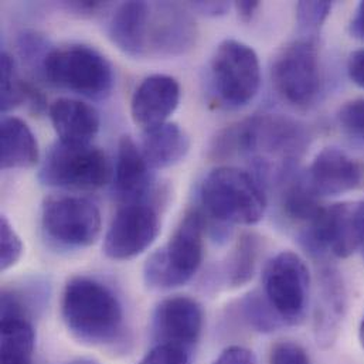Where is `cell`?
Returning <instances> with one entry per match:
<instances>
[{"mask_svg": "<svg viewBox=\"0 0 364 364\" xmlns=\"http://www.w3.org/2000/svg\"><path fill=\"white\" fill-rule=\"evenodd\" d=\"M61 316L68 332L90 346L115 345L124 331V309L118 296L90 277H74L67 282Z\"/></svg>", "mask_w": 364, "mask_h": 364, "instance_id": "obj_1", "label": "cell"}, {"mask_svg": "<svg viewBox=\"0 0 364 364\" xmlns=\"http://www.w3.org/2000/svg\"><path fill=\"white\" fill-rule=\"evenodd\" d=\"M200 200L205 217L218 225H254L267 211V196L262 184L247 171L220 166L201 183Z\"/></svg>", "mask_w": 364, "mask_h": 364, "instance_id": "obj_2", "label": "cell"}, {"mask_svg": "<svg viewBox=\"0 0 364 364\" xmlns=\"http://www.w3.org/2000/svg\"><path fill=\"white\" fill-rule=\"evenodd\" d=\"M207 217L198 208L184 214L169 241L145 262L144 281L151 289H172L187 284L204 257Z\"/></svg>", "mask_w": 364, "mask_h": 364, "instance_id": "obj_3", "label": "cell"}, {"mask_svg": "<svg viewBox=\"0 0 364 364\" xmlns=\"http://www.w3.org/2000/svg\"><path fill=\"white\" fill-rule=\"evenodd\" d=\"M41 74L58 88L90 100L107 98L114 87V68L100 51L84 44L51 48Z\"/></svg>", "mask_w": 364, "mask_h": 364, "instance_id": "obj_4", "label": "cell"}, {"mask_svg": "<svg viewBox=\"0 0 364 364\" xmlns=\"http://www.w3.org/2000/svg\"><path fill=\"white\" fill-rule=\"evenodd\" d=\"M40 182L65 190H97L111 179L107 155L92 144L57 141L47 151L38 173Z\"/></svg>", "mask_w": 364, "mask_h": 364, "instance_id": "obj_5", "label": "cell"}, {"mask_svg": "<svg viewBox=\"0 0 364 364\" xmlns=\"http://www.w3.org/2000/svg\"><path fill=\"white\" fill-rule=\"evenodd\" d=\"M301 241L316 257L353 255L364 245V200L323 207L316 220L301 231Z\"/></svg>", "mask_w": 364, "mask_h": 364, "instance_id": "obj_6", "label": "cell"}, {"mask_svg": "<svg viewBox=\"0 0 364 364\" xmlns=\"http://www.w3.org/2000/svg\"><path fill=\"white\" fill-rule=\"evenodd\" d=\"M272 85L288 104L305 108L321 91V61L316 40L302 37L284 46L271 67Z\"/></svg>", "mask_w": 364, "mask_h": 364, "instance_id": "obj_7", "label": "cell"}, {"mask_svg": "<svg viewBox=\"0 0 364 364\" xmlns=\"http://www.w3.org/2000/svg\"><path fill=\"white\" fill-rule=\"evenodd\" d=\"M311 274L305 261L292 251L272 257L262 272V294L285 326L299 325L308 311Z\"/></svg>", "mask_w": 364, "mask_h": 364, "instance_id": "obj_8", "label": "cell"}, {"mask_svg": "<svg viewBox=\"0 0 364 364\" xmlns=\"http://www.w3.org/2000/svg\"><path fill=\"white\" fill-rule=\"evenodd\" d=\"M210 71L215 94L228 107H244L259 91V58L254 48L242 41L220 43L211 57Z\"/></svg>", "mask_w": 364, "mask_h": 364, "instance_id": "obj_9", "label": "cell"}, {"mask_svg": "<svg viewBox=\"0 0 364 364\" xmlns=\"http://www.w3.org/2000/svg\"><path fill=\"white\" fill-rule=\"evenodd\" d=\"M44 234L65 248H87L97 242L102 230L98 205L81 196H51L41 208Z\"/></svg>", "mask_w": 364, "mask_h": 364, "instance_id": "obj_10", "label": "cell"}, {"mask_svg": "<svg viewBox=\"0 0 364 364\" xmlns=\"http://www.w3.org/2000/svg\"><path fill=\"white\" fill-rule=\"evenodd\" d=\"M159 231V213L149 201L122 204L107 230L104 252L114 261L132 259L155 242Z\"/></svg>", "mask_w": 364, "mask_h": 364, "instance_id": "obj_11", "label": "cell"}, {"mask_svg": "<svg viewBox=\"0 0 364 364\" xmlns=\"http://www.w3.org/2000/svg\"><path fill=\"white\" fill-rule=\"evenodd\" d=\"M204 326L201 305L190 298L176 295L164 299L152 315V333L158 343L173 345L191 352L200 341Z\"/></svg>", "mask_w": 364, "mask_h": 364, "instance_id": "obj_12", "label": "cell"}, {"mask_svg": "<svg viewBox=\"0 0 364 364\" xmlns=\"http://www.w3.org/2000/svg\"><path fill=\"white\" fill-rule=\"evenodd\" d=\"M197 27L188 6L178 3L151 4L148 31V53L161 55H182L196 44Z\"/></svg>", "mask_w": 364, "mask_h": 364, "instance_id": "obj_13", "label": "cell"}, {"mask_svg": "<svg viewBox=\"0 0 364 364\" xmlns=\"http://www.w3.org/2000/svg\"><path fill=\"white\" fill-rule=\"evenodd\" d=\"M0 304L1 364H34L36 331L21 294L4 289Z\"/></svg>", "mask_w": 364, "mask_h": 364, "instance_id": "obj_14", "label": "cell"}, {"mask_svg": "<svg viewBox=\"0 0 364 364\" xmlns=\"http://www.w3.org/2000/svg\"><path fill=\"white\" fill-rule=\"evenodd\" d=\"M182 97L181 84L166 74H154L141 81L131 100V117L144 131L169 122Z\"/></svg>", "mask_w": 364, "mask_h": 364, "instance_id": "obj_15", "label": "cell"}, {"mask_svg": "<svg viewBox=\"0 0 364 364\" xmlns=\"http://www.w3.org/2000/svg\"><path fill=\"white\" fill-rule=\"evenodd\" d=\"M318 197L339 196L356 190L363 182V168L338 148L322 149L305 175Z\"/></svg>", "mask_w": 364, "mask_h": 364, "instance_id": "obj_16", "label": "cell"}, {"mask_svg": "<svg viewBox=\"0 0 364 364\" xmlns=\"http://www.w3.org/2000/svg\"><path fill=\"white\" fill-rule=\"evenodd\" d=\"M114 172V193L121 205L148 201L154 186L152 169L146 164L141 148L128 135L118 142Z\"/></svg>", "mask_w": 364, "mask_h": 364, "instance_id": "obj_17", "label": "cell"}, {"mask_svg": "<svg viewBox=\"0 0 364 364\" xmlns=\"http://www.w3.org/2000/svg\"><path fill=\"white\" fill-rule=\"evenodd\" d=\"M151 3L125 1L119 4L108 23V37L125 54L141 58L148 54Z\"/></svg>", "mask_w": 364, "mask_h": 364, "instance_id": "obj_18", "label": "cell"}, {"mask_svg": "<svg viewBox=\"0 0 364 364\" xmlns=\"http://www.w3.org/2000/svg\"><path fill=\"white\" fill-rule=\"evenodd\" d=\"M48 117L60 141L67 144H91L101 127L98 111L74 98L55 100L48 107Z\"/></svg>", "mask_w": 364, "mask_h": 364, "instance_id": "obj_19", "label": "cell"}, {"mask_svg": "<svg viewBox=\"0 0 364 364\" xmlns=\"http://www.w3.org/2000/svg\"><path fill=\"white\" fill-rule=\"evenodd\" d=\"M139 148L152 171H164L176 166L187 156L190 138L182 127L175 122H166L145 129Z\"/></svg>", "mask_w": 364, "mask_h": 364, "instance_id": "obj_20", "label": "cell"}, {"mask_svg": "<svg viewBox=\"0 0 364 364\" xmlns=\"http://www.w3.org/2000/svg\"><path fill=\"white\" fill-rule=\"evenodd\" d=\"M38 158V142L30 127L17 117H4L0 124V168L30 169Z\"/></svg>", "mask_w": 364, "mask_h": 364, "instance_id": "obj_21", "label": "cell"}, {"mask_svg": "<svg viewBox=\"0 0 364 364\" xmlns=\"http://www.w3.org/2000/svg\"><path fill=\"white\" fill-rule=\"evenodd\" d=\"M345 311V294L338 272L328 268L322 272V306L318 308L315 332L318 343L331 346L339 332Z\"/></svg>", "mask_w": 364, "mask_h": 364, "instance_id": "obj_22", "label": "cell"}, {"mask_svg": "<svg viewBox=\"0 0 364 364\" xmlns=\"http://www.w3.org/2000/svg\"><path fill=\"white\" fill-rule=\"evenodd\" d=\"M261 237L255 232H245L238 238L225 265L228 287L240 288L252 279L261 252Z\"/></svg>", "mask_w": 364, "mask_h": 364, "instance_id": "obj_23", "label": "cell"}, {"mask_svg": "<svg viewBox=\"0 0 364 364\" xmlns=\"http://www.w3.org/2000/svg\"><path fill=\"white\" fill-rule=\"evenodd\" d=\"M238 308L242 321L258 333H272L285 326L265 295L259 291L245 295L240 301Z\"/></svg>", "mask_w": 364, "mask_h": 364, "instance_id": "obj_24", "label": "cell"}, {"mask_svg": "<svg viewBox=\"0 0 364 364\" xmlns=\"http://www.w3.org/2000/svg\"><path fill=\"white\" fill-rule=\"evenodd\" d=\"M0 108L6 115L27 100V82L18 75L16 61L7 51H1L0 55Z\"/></svg>", "mask_w": 364, "mask_h": 364, "instance_id": "obj_25", "label": "cell"}, {"mask_svg": "<svg viewBox=\"0 0 364 364\" xmlns=\"http://www.w3.org/2000/svg\"><path fill=\"white\" fill-rule=\"evenodd\" d=\"M331 1H299L296 4V20L305 37L316 36L332 11Z\"/></svg>", "mask_w": 364, "mask_h": 364, "instance_id": "obj_26", "label": "cell"}, {"mask_svg": "<svg viewBox=\"0 0 364 364\" xmlns=\"http://www.w3.org/2000/svg\"><path fill=\"white\" fill-rule=\"evenodd\" d=\"M24 251L23 241L9 218H0V269L4 272L13 268L21 258Z\"/></svg>", "mask_w": 364, "mask_h": 364, "instance_id": "obj_27", "label": "cell"}, {"mask_svg": "<svg viewBox=\"0 0 364 364\" xmlns=\"http://www.w3.org/2000/svg\"><path fill=\"white\" fill-rule=\"evenodd\" d=\"M338 118L342 129L349 136L364 142V100H355L345 104Z\"/></svg>", "mask_w": 364, "mask_h": 364, "instance_id": "obj_28", "label": "cell"}, {"mask_svg": "<svg viewBox=\"0 0 364 364\" xmlns=\"http://www.w3.org/2000/svg\"><path fill=\"white\" fill-rule=\"evenodd\" d=\"M50 50L51 48H47V40L34 31H24L18 38L20 55L26 63L40 67V71Z\"/></svg>", "mask_w": 364, "mask_h": 364, "instance_id": "obj_29", "label": "cell"}, {"mask_svg": "<svg viewBox=\"0 0 364 364\" xmlns=\"http://www.w3.org/2000/svg\"><path fill=\"white\" fill-rule=\"evenodd\" d=\"M138 364H190V352L165 343H156Z\"/></svg>", "mask_w": 364, "mask_h": 364, "instance_id": "obj_30", "label": "cell"}, {"mask_svg": "<svg viewBox=\"0 0 364 364\" xmlns=\"http://www.w3.org/2000/svg\"><path fill=\"white\" fill-rule=\"evenodd\" d=\"M269 364H311L305 349L291 341L277 343L269 356Z\"/></svg>", "mask_w": 364, "mask_h": 364, "instance_id": "obj_31", "label": "cell"}, {"mask_svg": "<svg viewBox=\"0 0 364 364\" xmlns=\"http://www.w3.org/2000/svg\"><path fill=\"white\" fill-rule=\"evenodd\" d=\"M213 364H258V360L252 350L234 345L225 348Z\"/></svg>", "mask_w": 364, "mask_h": 364, "instance_id": "obj_32", "label": "cell"}, {"mask_svg": "<svg viewBox=\"0 0 364 364\" xmlns=\"http://www.w3.org/2000/svg\"><path fill=\"white\" fill-rule=\"evenodd\" d=\"M190 10L198 11L207 17H220L228 13L230 3L228 1H193L187 4Z\"/></svg>", "mask_w": 364, "mask_h": 364, "instance_id": "obj_33", "label": "cell"}, {"mask_svg": "<svg viewBox=\"0 0 364 364\" xmlns=\"http://www.w3.org/2000/svg\"><path fill=\"white\" fill-rule=\"evenodd\" d=\"M348 74L350 80L364 88V48L353 51L348 60Z\"/></svg>", "mask_w": 364, "mask_h": 364, "instance_id": "obj_34", "label": "cell"}, {"mask_svg": "<svg viewBox=\"0 0 364 364\" xmlns=\"http://www.w3.org/2000/svg\"><path fill=\"white\" fill-rule=\"evenodd\" d=\"M65 6H67V9L70 11H74L78 16L92 17V16L98 14L100 11L105 10L109 4L107 1H90V0H85V1H70V3H65Z\"/></svg>", "mask_w": 364, "mask_h": 364, "instance_id": "obj_35", "label": "cell"}, {"mask_svg": "<svg viewBox=\"0 0 364 364\" xmlns=\"http://www.w3.org/2000/svg\"><path fill=\"white\" fill-rule=\"evenodd\" d=\"M259 6H261V3L255 1V0H252V1L245 0V1H235L234 3V7H235L237 14H238V18L242 23H245V24L251 23V20L254 18V16H255L257 10L259 9Z\"/></svg>", "mask_w": 364, "mask_h": 364, "instance_id": "obj_36", "label": "cell"}, {"mask_svg": "<svg viewBox=\"0 0 364 364\" xmlns=\"http://www.w3.org/2000/svg\"><path fill=\"white\" fill-rule=\"evenodd\" d=\"M350 34L355 38L364 41V1L359 3V6L356 7L355 16L350 21Z\"/></svg>", "mask_w": 364, "mask_h": 364, "instance_id": "obj_37", "label": "cell"}, {"mask_svg": "<svg viewBox=\"0 0 364 364\" xmlns=\"http://www.w3.org/2000/svg\"><path fill=\"white\" fill-rule=\"evenodd\" d=\"M63 364H101L97 359H92V358H77V359H73L67 363Z\"/></svg>", "mask_w": 364, "mask_h": 364, "instance_id": "obj_38", "label": "cell"}, {"mask_svg": "<svg viewBox=\"0 0 364 364\" xmlns=\"http://www.w3.org/2000/svg\"><path fill=\"white\" fill-rule=\"evenodd\" d=\"M359 339H360V343H362L364 349V316L362 319V323H360V329H359Z\"/></svg>", "mask_w": 364, "mask_h": 364, "instance_id": "obj_39", "label": "cell"}]
</instances>
